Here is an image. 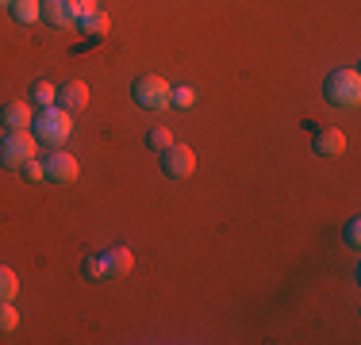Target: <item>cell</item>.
I'll list each match as a JSON object with an SVG mask.
<instances>
[{"instance_id":"obj_1","label":"cell","mask_w":361,"mask_h":345,"mask_svg":"<svg viewBox=\"0 0 361 345\" xmlns=\"http://www.w3.org/2000/svg\"><path fill=\"white\" fill-rule=\"evenodd\" d=\"M31 134L39 138V146L58 150V146H66V142H70V134H73V115L66 108H58V104L39 108L35 111V123H31Z\"/></svg>"},{"instance_id":"obj_2","label":"cell","mask_w":361,"mask_h":345,"mask_svg":"<svg viewBox=\"0 0 361 345\" xmlns=\"http://www.w3.org/2000/svg\"><path fill=\"white\" fill-rule=\"evenodd\" d=\"M323 96H326V104H334V108H357L361 104V73L354 65L331 69L326 81H323Z\"/></svg>"},{"instance_id":"obj_3","label":"cell","mask_w":361,"mask_h":345,"mask_svg":"<svg viewBox=\"0 0 361 345\" xmlns=\"http://www.w3.org/2000/svg\"><path fill=\"white\" fill-rule=\"evenodd\" d=\"M131 100L139 104L142 111H166L169 100H173V84L161 73H142V77H135V84H131Z\"/></svg>"},{"instance_id":"obj_4","label":"cell","mask_w":361,"mask_h":345,"mask_svg":"<svg viewBox=\"0 0 361 345\" xmlns=\"http://www.w3.org/2000/svg\"><path fill=\"white\" fill-rule=\"evenodd\" d=\"M39 158V138L31 131H8L0 142V165L4 169H20L23 161Z\"/></svg>"},{"instance_id":"obj_5","label":"cell","mask_w":361,"mask_h":345,"mask_svg":"<svg viewBox=\"0 0 361 345\" xmlns=\"http://www.w3.org/2000/svg\"><path fill=\"white\" fill-rule=\"evenodd\" d=\"M158 161H161V172H166L169 180H188L196 172V150L185 142H169L166 150L158 153Z\"/></svg>"},{"instance_id":"obj_6","label":"cell","mask_w":361,"mask_h":345,"mask_svg":"<svg viewBox=\"0 0 361 345\" xmlns=\"http://www.w3.org/2000/svg\"><path fill=\"white\" fill-rule=\"evenodd\" d=\"M42 169H47L50 184H73V180L81 177V161H77L73 153H66L62 146H58L54 153H47V158H42Z\"/></svg>"},{"instance_id":"obj_7","label":"cell","mask_w":361,"mask_h":345,"mask_svg":"<svg viewBox=\"0 0 361 345\" xmlns=\"http://www.w3.org/2000/svg\"><path fill=\"white\" fill-rule=\"evenodd\" d=\"M0 123H4L8 131H31L35 111H31L27 100H8V104H0Z\"/></svg>"},{"instance_id":"obj_8","label":"cell","mask_w":361,"mask_h":345,"mask_svg":"<svg viewBox=\"0 0 361 345\" xmlns=\"http://www.w3.org/2000/svg\"><path fill=\"white\" fill-rule=\"evenodd\" d=\"M312 153H319V158H338V153H346V134H342V127H319L312 138Z\"/></svg>"},{"instance_id":"obj_9","label":"cell","mask_w":361,"mask_h":345,"mask_svg":"<svg viewBox=\"0 0 361 345\" xmlns=\"http://www.w3.org/2000/svg\"><path fill=\"white\" fill-rule=\"evenodd\" d=\"M58 108H66L70 115H77V111H85L89 108V84L85 81H66L62 89H58Z\"/></svg>"},{"instance_id":"obj_10","label":"cell","mask_w":361,"mask_h":345,"mask_svg":"<svg viewBox=\"0 0 361 345\" xmlns=\"http://www.w3.org/2000/svg\"><path fill=\"white\" fill-rule=\"evenodd\" d=\"M104 269H108V280H116V276H127L135 269V253L127 246H111V249H104Z\"/></svg>"},{"instance_id":"obj_11","label":"cell","mask_w":361,"mask_h":345,"mask_svg":"<svg viewBox=\"0 0 361 345\" xmlns=\"http://www.w3.org/2000/svg\"><path fill=\"white\" fill-rule=\"evenodd\" d=\"M42 23L50 27H77L73 12H70V0H42Z\"/></svg>"},{"instance_id":"obj_12","label":"cell","mask_w":361,"mask_h":345,"mask_svg":"<svg viewBox=\"0 0 361 345\" xmlns=\"http://www.w3.org/2000/svg\"><path fill=\"white\" fill-rule=\"evenodd\" d=\"M77 27H81L85 34H89L92 42H100V39H108V31H111V20H108V12H104V8H97V12H92V15H85V20L77 23Z\"/></svg>"},{"instance_id":"obj_13","label":"cell","mask_w":361,"mask_h":345,"mask_svg":"<svg viewBox=\"0 0 361 345\" xmlns=\"http://www.w3.org/2000/svg\"><path fill=\"white\" fill-rule=\"evenodd\" d=\"M8 12H12L16 23H39L42 20V0H12Z\"/></svg>"},{"instance_id":"obj_14","label":"cell","mask_w":361,"mask_h":345,"mask_svg":"<svg viewBox=\"0 0 361 345\" xmlns=\"http://www.w3.org/2000/svg\"><path fill=\"white\" fill-rule=\"evenodd\" d=\"M31 100H35L39 108L58 104V84H54V81H35V84H31Z\"/></svg>"},{"instance_id":"obj_15","label":"cell","mask_w":361,"mask_h":345,"mask_svg":"<svg viewBox=\"0 0 361 345\" xmlns=\"http://www.w3.org/2000/svg\"><path fill=\"white\" fill-rule=\"evenodd\" d=\"M16 296H20V276L8 265H0V299H16Z\"/></svg>"},{"instance_id":"obj_16","label":"cell","mask_w":361,"mask_h":345,"mask_svg":"<svg viewBox=\"0 0 361 345\" xmlns=\"http://www.w3.org/2000/svg\"><path fill=\"white\" fill-rule=\"evenodd\" d=\"M20 326V310L12 307V299H0V334H12Z\"/></svg>"},{"instance_id":"obj_17","label":"cell","mask_w":361,"mask_h":345,"mask_svg":"<svg viewBox=\"0 0 361 345\" xmlns=\"http://www.w3.org/2000/svg\"><path fill=\"white\" fill-rule=\"evenodd\" d=\"M81 272L89 276V280H108L104 257H100V253H89V257H85V261H81Z\"/></svg>"},{"instance_id":"obj_18","label":"cell","mask_w":361,"mask_h":345,"mask_svg":"<svg viewBox=\"0 0 361 345\" xmlns=\"http://www.w3.org/2000/svg\"><path fill=\"white\" fill-rule=\"evenodd\" d=\"M169 142H173V134H169V127H150V131H146V146H150L154 153H161Z\"/></svg>"},{"instance_id":"obj_19","label":"cell","mask_w":361,"mask_h":345,"mask_svg":"<svg viewBox=\"0 0 361 345\" xmlns=\"http://www.w3.org/2000/svg\"><path fill=\"white\" fill-rule=\"evenodd\" d=\"M192 104H196V89H192V84H180V89H173L169 108H180V111H185V108H192Z\"/></svg>"},{"instance_id":"obj_20","label":"cell","mask_w":361,"mask_h":345,"mask_svg":"<svg viewBox=\"0 0 361 345\" xmlns=\"http://www.w3.org/2000/svg\"><path fill=\"white\" fill-rule=\"evenodd\" d=\"M97 8H100V0H70V12H73V20H77V23H81L85 15H92Z\"/></svg>"},{"instance_id":"obj_21","label":"cell","mask_w":361,"mask_h":345,"mask_svg":"<svg viewBox=\"0 0 361 345\" xmlns=\"http://www.w3.org/2000/svg\"><path fill=\"white\" fill-rule=\"evenodd\" d=\"M23 177H27L31 180V184H39V180H47V169H42V161L39 158H31V161H23Z\"/></svg>"},{"instance_id":"obj_22","label":"cell","mask_w":361,"mask_h":345,"mask_svg":"<svg viewBox=\"0 0 361 345\" xmlns=\"http://www.w3.org/2000/svg\"><path fill=\"white\" fill-rule=\"evenodd\" d=\"M342 238H346V246H361V219H350L346 230H342Z\"/></svg>"},{"instance_id":"obj_23","label":"cell","mask_w":361,"mask_h":345,"mask_svg":"<svg viewBox=\"0 0 361 345\" xmlns=\"http://www.w3.org/2000/svg\"><path fill=\"white\" fill-rule=\"evenodd\" d=\"M0 4H12V0H0Z\"/></svg>"}]
</instances>
